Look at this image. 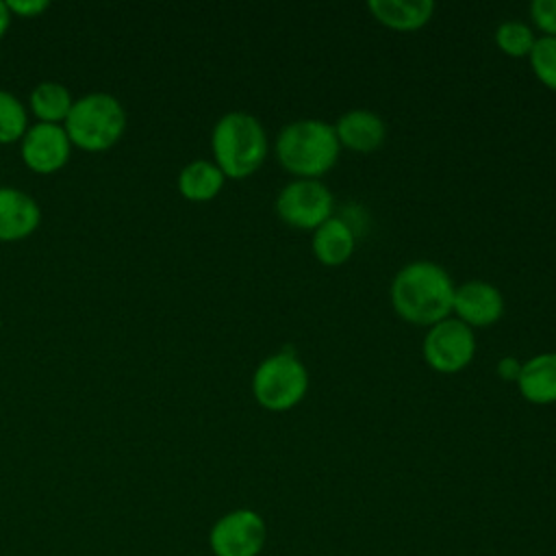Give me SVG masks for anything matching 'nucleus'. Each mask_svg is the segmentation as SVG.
I'll return each instance as SVG.
<instances>
[{
    "instance_id": "1",
    "label": "nucleus",
    "mask_w": 556,
    "mask_h": 556,
    "mask_svg": "<svg viewBox=\"0 0 556 556\" xmlns=\"http://www.w3.org/2000/svg\"><path fill=\"white\" fill-rule=\"evenodd\" d=\"M454 280L450 271L426 258L410 261L391 280V306L408 324L434 326L452 315Z\"/></svg>"
},
{
    "instance_id": "2",
    "label": "nucleus",
    "mask_w": 556,
    "mask_h": 556,
    "mask_svg": "<svg viewBox=\"0 0 556 556\" xmlns=\"http://www.w3.org/2000/svg\"><path fill=\"white\" fill-rule=\"evenodd\" d=\"M339 139L334 126L317 119L302 117L285 124L274 141V152L282 169L293 178H319L330 172L339 159Z\"/></svg>"
},
{
    "instance_id": "3",
    "label": "nucleus",
    "mask_w": 556,
    "mask_h": 556,
    "mask_svg": "<svg viewBox=\"0 0 556 556\" xmlns=\"http://www.w3.org/2000/svg\"><path fill=\"white\" fill-rule=\"evenodd\" d=\"M213 163L226 178H248L267 159L269 139L261 119L248 111L224 113L211 132Z\"/></svg>"
},
{
    "instance_id": "4",
    "label": "nucleus",
    "mask_w": 556,
    "mask_h": 556,
    "mask_svg": "<svg viewBox=\"0 0 556 556\" xmlns=\"http://www.w3.org/2000/svg\"><path fill=\"white\" fill-rule=\"evenodd\" d=\"M63 128L72 146L87 152H102L122 139L126 130V109L115 96L93 91L74 100Z\"/></svg>"
},
{
    "instance_id": "5",
    "label": "nucleus",
    "mask_w": 556,
    "mask_h": 556,
    "mask_svg": "<svg viewBox=\"0 0 556 556\" xmlns=\"http://www.w3.org/2000/svg\"><path fill=\"white\" fill-rule=\"evenodd\" d=\"M306 391L308 369L291 348L265 356L252 374V395L271 413L291 410L304 400Z\"/></svg>"
},
{
    "instance_id": "6",
    "label": "nucleus",
    "mask_w": 556,
    "mask_h": 556,
    "mask_svg": "<svg viewBox=\"0 0 556 556\" xmlns=\"http://www.w3.org/2000/svg\"><path fill=\"white\" fill-rule=\"evenodd\" d=\"M334 198L319 178H293L276 195L278 217L295 230H315L332 217Z\"/></svg>"
},
{
    "instance_id": "7",
    "label": "nucleus",
    "mask_w": 556,
    "mask_h": 556,
    "mask_svg": "<svg viewBox=\"0 0 556 556\" xmlns=\"http://www.w3.org/2000/svg\"><path fill=\"white\" fill-rule=\"evenodd\" d=\"M476 332L454 315L437 321L424 334L421 354L439 374H458L476 356Z\"/></svg>"
},
{
    "instance_id": "8",
    "label": "nucleus",
    "mask_w": 556,
    "mask_h": 556,
    "mask_svg": "<svg viewBox=\"0 0 556 556\" xmlns=\"http://www.w3.org/2000/svg\"><path fill=\"white\" fill-rule=\"evenodd\" d=\"M265 541V519L252 508L228 510L208 530L213 556H258Z\"/></svg>"
},
{
    "instance_id": "9",
    "label": "nucleus",
    "mask_w": 556,
    "mask_h": 556,
    "mask_svg": "<svg viewBox=\"0 0 556 556\" xmlns=\"http://www.w3.org/2000/svg\"><path fill=\"white\" fill-rule=\"evenodd\" d=\"M24 165L35 174H54L70 161L72 141L63 124L35 122L20 139Z\"/></svg>"
},
{
    "instance_id": "10",
    "label": "nucleus",
    "mask_w": 556,
    "mask_h": 556,
    "mask_svg": "<svg viewBox=\"0 0 556 556\" xmlns=\"http://www.w3.org/2000/svg\"><path fill=\"white\" fill-rule=\"evenodd\" d=\"M452 315L469 328L491 326L504 315V295L486 280H465L454 289Z\"/></svg>"
},
{
    "instance_id": "11",
    "label": "nucleus",
    "mask_w": 556,
    "mask_h": 556,
    "mask_svg": "<svg viewBox=\"0 0 556 556\" xmlns=\"http://www.w3.org/2000/svg\"><path fill=\"white\" fill-rule=\"evenodd\" d=\"M41 224V208L33 195L15 187H0V241L30 237Z\"/></svg>"
},
{
    "instance_id": "12",
    "label": "nucleus",
    "mask_w": 556,
    "mask_h": 556,
    "mask_svg": "<svg viewBox=\"0 0 556 556\" xmlns=\"http://www.w3.org/2000/svg\"><path fill=\"white\" fill-rule=\"evenodd\" d=\"M339 146L354 152H374L384 143L387 124L369 109H350L332 124Z\"/></svg>"
},
{
    "instance_id": "13",
    "label": "nucleus",
    "mask_w": 556,
    "mask_h": 556,
    "mask_svg": "<svg viewBox=\"0 0 556 556\" xmlns=\"http://www.w3.org/2000/svg\"><path fill=\"white\" fill-rule=\"evenodd\" d=\"M517 389L530 404L556 402V352H541L521 363Z\"/></svg>"
},
{
    "instance_id": "14",
    "label": "nucleus",
    "mask_w": 556,
    "mask_h": 556,
    "mask_svg": "<svg viewBox=\"0 0 556 556\" xmlns=\"http://www.w3.org/2000/svg\"><path fill=\"white\" fill-rule=\"evenodd\" d=\"M311 248H313L315 258L321 265L337 267V265H343L345 261H350V256L354 254L356 235L345 219L328 217L321 226H317L313 230Z\"/></svg>"
},
{
    "instance_id": "15",
    "label": "nucleus",
    "mask_w": 556,
    "mask_h": 556,
    "mask_svg": "<svg viewBox=\"0 0 556 556\" xmlns=\"http://www.w3.org/2000/svg\"><path fill=\"white\" fill-rule=\"evenodd\" d=\"M369 13L374 20L384 24L391 30H419L432 20L434 2L432 0H369Z\"/></svg>"
},
{
    "instance_id": "16",
    "label": "nucleus",
    "mask_w": 556,
    "mask_h": 556,
    "mask_svg": "<svg viewBox=\"0 0 556 556\" xmlns=\"http://www.w3.org/2000/svg\"><path fill=\"white\" fill-rule=\"evenodd\" d=\"M224 182V172L208 159H195L178 174V191L189 202H208L217 198Z\"/></svg>"
},
{
    "instance_id": "17",
    "label": "nucleus",
    "mask_w": 556,
    "mask_h": 556,
    "mask_svg": "<svg viewBox=\"0 0 556 556\" xmlns=\"http://www.w3.org/2000/svg\"><path fill=\"white\" fill-rule=\"evenodd\" d=\"M74 98L63 83L43 80L39 83L28 98L30 113L43 124H63L70 115Z\"/></svg>"
},
{
    "instance_id": "18",
    "label": "nucleus",
    "mask_w": 556,
    "mask_h": 556,
    "mask_svg": "<svg viewBox=\"0 0 556 556\" xmlns=\"http://www.w3.org/2000/svg\"><path fill=\"white\" fill-rule=\"evenodd\" d=\"M28 130V111L24 102L7 89H0V143L9 146Z\"/></svg>"
},
{
    "instance_id": "19",
    "label": "nucleus",
    "mask_w": 556,
    "mask_h": 556,
    "mask_svg": "<svg viewBox=\"0 0 556 556\" xmlns=\"http://www.w3.org/2000/svg\"><path fill=\"white\" fill-rule=\"evenodd\" d=\"M495 43L497 48L515 59L528 56L530 50L534 48L536 41V33L530 24L521 22V20H506L495 28Z\"/></svg>"
},
{
    "instance_id": "20",
    "label": "nucleus",
    "mask_w": 556,
    "mask_h": 556,
    "mask_svg": "<svg viewBox=\"0 0 556 556\" xmlns=\"http://www.w3.org/2000/svg\"><path fill=\"white\" fill-rule=\"evenodd\" d=\"M534 76L552 91H556V37L539 35L528 54Z\"/></svg>"
},
{
    "instance_id": "21",
    "label": "nucleus",
    "mask_w": 556,
    "mask_h": 556,
    "mask_svg": "<svg viewBox=\"0 0 556 556\" xmlns=\"http://www.w3.org/2000/svg\"><path fill=\"white\" fill-rule=\"evenodd\" d=\"M530 17L532 24L543 35L556 37V0H534L530 2Z\"/></svg>"
},
{
    "instance_id": "22",
    "label": "nucleus",
    "mask_w": 556,
    "mask_h": 556,
    "mask_svg": "<svg viewBox=\"0 0 556 556\" xmlns=\"http://www.w3.org/2000/svg\"><path fill=\"white\" fill-rule=\"evenodd\" d=\"M7 7L11 11V15L39 17L43 11H48L50 2H46V0H9Z\"/></svg>"
},
{
    "instance_id": "23",
    "label": "nucleus",
    "mask_w": 556,
    "mask_h": 556,
    "mask_svg": "<svg viewBox=\"0 0 556 556\" xmlns=\"http://www.w3.org/2000/svg\"><path fill=\"white\" fill-rule=\"evenodd\" d=\"M519 369H521V361H517L515 356H504L500 363H497V376L504 378V380H517L519 376Z\"/></svg>"
},
{
    "instance_id": "24",
    "label": "nucleus",
    "mask_w": 556,
    "mask_h": 556,
    "mask_svg": "<svg viewBox=\"0 0 556 556\" xmlns=\"http://www.w3.org/2000/svg\"><path fill=\"white\" fill-rule=\"evenodd\" d=\"M11 11L7 7V2H0V39L4 37V33L9 30V24H11Z\"/></svg>"
}]
</instances>
